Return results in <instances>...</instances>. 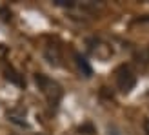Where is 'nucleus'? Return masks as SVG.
<instances>
[{"mask_svg":"<svg viewBox=\"0 0 149 135\" xmlns=\"http://www.w3.org/2000/svg\"><path fill=\"white\" fill-rule=\"evenodd\" d=\"M36 84L40 86V89H42V93L47 97V99L51 101V102H58V99L62 97V89H60V86L56 84V82H53L51 79H47V77H44V75H36Z\"/></svg>","mask_w":149,"mask_h":135,"instance_id":"f257e3e1","label":"nucleus"},{"mask_svg":"<svg viewBox=\"0 0 149 135\" xmlns=\"http://www.w3.org/2000/svg\"><path fill=\"white\" fill-rule=\"evenodd\" d=\"M116 82H118V86H120V89H124V91H129V89L135 86V75H133L127 68H122V70H118Z\"/></svg>","mask_w":149,"mask_h":135,"instance_id":"f03ea898","label":"nucleus"},{"mask_svg":"<svg viewBox=\"0 0 149 135\" xmlns=\"http://www.w3.org/2000/svg\"><path fill=\"white\" fill-rule=\"evenodd\" d=\"M7 119L11 122L18 124V126H27V121H26V111L20 110V108H11L7 111Z\"/></svg>","mask_w":149,"mask_h":135,"instance_id":"7ed1b4c3","label":"nucleus"},{"mask_svg":"<svg viewBox=\"0 0 149 135\" xmlns=\"http://www.w3.org/2000/svg\"><path fill=\"white\" fill-rule=\"evenodd\" d=\"M44 53H46V58H47L51 64H55V66L60 64V58H62V57H60V51H58L56 46H47Z\"/></svg>","mask_w":149,"mask_h":135,"instance_id":"20e7f679","label":"nucleus"},{"mask_svg":"<svg viewBox=\"0 0 149 135\" xmlns=\"http://www.w3.org/2000/svg\"><path fill=\"white\" fill-rule=\"evenodd\" d=\"M74 58H77V64L80 68V71H84L86 77H89V75H91V68H89V64L86 62V58H82L80 55H74Z\"/></svg>","mask_w":149,"mask_h":135,"instance_id":"39448f33","label":"nucleus"},{"mask_svg":"<svg viewBox=\"0 0 149 135\" xmlns=\"http://www.w3.org/2000/svg\"><path fill=\"white\" fill-rule=\"evenodd\" d=\"M17 75H18V73H15L13 70H7V71H6V77H7V79H11L13 82H17V84H22V80L17 77Z\"/></svg>","mask_w":149,"mask_h":135,"instance_id":"423d86ee","label":"nucleus"},{"mask_svg":"<svg viewBox=\"0 0 149 135\" xmlns=\"http://www.w3.org/2000/svg\"><path fill=\"white\" fill-rule=\"evenodd\" d=\"M6 55H7V48L4 46V44H0V60H4Z\"/></svg>","mask_w":149,"mask_h":135,"instance_id":"0eeeda50","label":"nucleus"},{"mask_svg":"<svg viewBox=\"0 0 149 135\" xmlns=\"http://www.w3.org/2000/svg\"><path fill=\"white\" fill-rule=\"evenodd\" d=\"M144 128H146V135H149V119H146V122H144Z\"/></svg>","mask_w":149,"mask_h":135,"instance_id":"6e6552de","label":"nucleus"},{"mask_svg":"<svg viewBox=\"0 0 149 135\" xmlns=\"http://www.w3.org/2000/svg\"><path fill=\"white\" fill-rule=\"evenodd\" d=\"M0 13H6V7L4 6H0Z\"/></svg>","mask_w":149,"mask_h":135,"instance_id":"1a4fd4ad","label":"nucleus"}]
</instances>
